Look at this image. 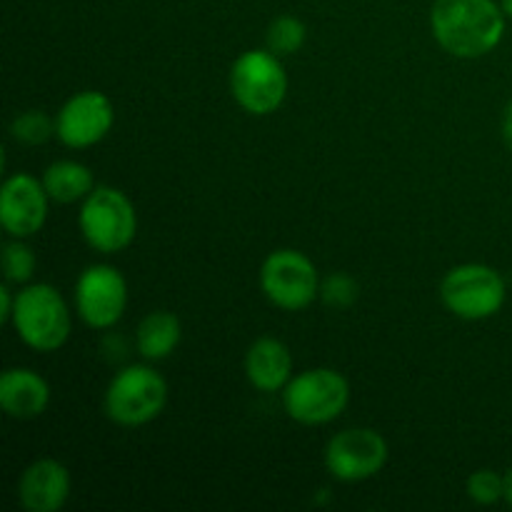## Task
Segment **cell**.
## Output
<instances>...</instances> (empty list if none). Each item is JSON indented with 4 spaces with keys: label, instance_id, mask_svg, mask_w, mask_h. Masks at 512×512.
<instances>
[{
    "label": "cell",
    "instance_id": "21",
    "mask_svg": "<svg viewBox=\"0 0 512 512\" xmlns=\"http://www.w3.org/2000/svg\"><path fill=\"white\" fill-rule=\"evenodd\" d=\"M468 495L475 505L483 508L500 503L505 500V475H498L490 468L475 470L468 478Z\"/></svg>",
    "mask_w": 512,
    "mask_h": 512
},
{
    "label": "cell",
    "instance_id": "2",
    "mask_svg": "<svg viewBox=\"0 0 512 512\" xmlns=\"http://www.w3.org/2000/svg\"><path fill=\"white\" fill-rule=\"evenodd\" d=\"M10 325L28 348L38 353H53L68 343L73 320L63 295L53 285L33 283L15 293Z\"/></svg>",
    "mask_w": 512,
    "mask_h": 512
},
{
    "label": "cell",
    "instance_id": "1",
    "mask_svg": "<svg viewBox=\"0 0 512 512\" xmlns=\"http://www.w3.org/2000/svg\"><path fill=\"white\" fill-rule=\"evenodd\" d=\"M505 10L495 0H435L430 28L445 53L455 58H483L505 35Z\"/></svg>",
    "mask_w": 512,
    "mask_h": 512
},
{
    "label": "cell",
    "instance_id": "20",
    "mask_svg": "<svg viewBox=\"0 0 512 512\" xmlns=\"http://www.w3.org/2000/svg\"><path fill=\"white\" fill-rule=\"evenodd\" d=\"M10 133L18 143L40 145L55 135V120L48 118L43 110H25L10 123Z\"/></svg>",
    "mask_w": 512,
    "mask_h": 512
},
{
    "label": "cell",
    "instance_id": "18",
    "mask_svg": "<svg viewBox=\"0 0 512 512\" xmlns=\"http://www.w3.org/2000/svg\"><path fill=\"white\" fill-rule=\"evenodd\" d=\"M305 38H308V28H305L303 20L295 18V15H278V18L270 23L268 35H265L268 50L278 55V58L280 55L298 53L305 45Z\"/></svg>",
    "mask_w": 512,
    "mask_h": 512
},
{
    "label": "cell",
    "instance_id": "23",
    "mask_svg": "<svg viewBox=\"0 0 512 512\" xmlns=\"http://www.w3.org/2000/svg\"><path fill=\"white\" fill-rule=\"evenodd\" d=\"M8 285L0 288V320H3V323H10V318H13V308H15V295Z\"/></svg>",
    "mask_w": 512,
    "mask_h": 512
},
{
    "label": "cell",
    "instance_id": "15",
    "mask_svg": "<svg viewBox=\"0 0 512 512\" xmlns=\"http://www.w3.org/2000/svg\"><path fill=\"white\" fill-rule=\"evenodd\" d=\"M245 375L260 393H278L293 378V355L278 338H258L245 355Z\"/></svg>",
    "mask_w": 512,
    "mask_h": 512
},
{
    "label": "cell",
    "instance_id": "11",
    "mask_svg": "<svg viewBox=\"0 0 512 512\" xmlns=\"http://www.w3.org/2000/svg\"><path fill=\"white\" fill-rule=\"evenodd\" d=\"M115 120L113 103L98 90L75 93L55 115V138L68 148H90L110 133Z\"/></svg>",
    "mask_w": 512,
    "mask_h": 512
},
{
    "label": "cell",
    "instance_id": "8",
    "mask_svg": "<svg viewBox=\"0 0 512 512\" xmlns=\"http://www.w3.org/2000/svg\"><path fill=\"white\" fill-rule=\"evenodd\" d=\"M260 288L275 308L298 313L320 295V275L313 260L300 250H273L260 268Z\"/></svg>",
    "mask_w": 512,
    "mask_h": 512
},
{
    "label": "cell",
    "instance_id": "10",
    "mask_svg": "<svg viewBox=\"0 0 512 512\" xmlns=\"http://www.w3.org/2000/svg\"><path fill=\"white\" fill-rule=\"evenodd\" d=\"M128 305V283L113 265H90L75 283V308L85 325L95 330L113 328Z\"/></svg>",
    "mask_w": 512,
    "mask_h": 512
},
{
    "label": "cell",
    "instance_id": "7",
    "mask_svg": "<svg viewBox=\"0 0 512 512\" xmlns=\"http://www.w3.org/2000/svg\"><path fill=\"white\" fill-rule=\"evenodd\" d=\"M505 295L503 275L483 263L458 265L440 283L445 308L463 320L493 318L505 305Z\"/></svg>",
    "mask_w": 512,
    "mask_h": 512
},
{
    "label": "cell",
    "instance_id": "25",
    "mask_svg": "<svg viewBox=\"0 0 512 512\" xmlns=\"http://www.w3.org/2000/svg\"><path fill=\"white\" fill-rule=\"evenodd\" d=\"M505 503L512 508V468L505 473Z\"/></svg>",
    "mask_w": 512,
    "mask_h": 512
},
{
    "label": "cell",
    "instance_id": "26",
    "mask_svg": "<svg viewBox=\"0 0 512 512\" xmlns=\"http://www.w3.org/2000/svg\"><path fill=\"white\" fill-rule=\"evenodd\" d=\"M500 5H503L505 15H508V18H512V0H500Z\"/></svg>",
    "mask_w": 512,
    "mask_h": 512
},
{
    "label": "cell",
    "instance_id": "5",
    "mask_svg": "<svg viewBox=\"0 0 512 512\" xmlns=\"http://www.w3.org/2000/svg\"><path fill=\"white\" fill-rule=\"evenodd\" d=\"M350 403V385L338 370L313 368L290 378L283 388L285 413L300 425H325L343 415Z\"/></svg>",
    "mask_w": 512,
    "mask_h": 512
},
{
    "label": "cell",
    "instance_id": "16",
    "mask_svg": "<svg viewBox=\"0 0 512 512\" xmlns=\"http://www.w3.org/2000/svg\"><path fill=\"white\" fill-rule=\"evenodd\" d=\"M183 338L178 315L168 310H153L138 325V350L145 360H165L175 353Z\"/></svg>",
    "mask_w": 512,
    "mask_h": 512
},
{
    "label": "cell",
    "instance_id": "17",
    "mask_svg": "<svg viewBox=\"0 0 512 512\" xmlns=\"http://www.w3.org/2000/svg\"><path fill=\"white\" fill-rule=\"evenodd\" d=\"M43 185L48 190L50 200L60 205L78 203L85 200L95 190L93 173L88 165L78 160H58L43 173Z\"/></svg>",
    "mask_w": 512,
    "mask_h": 512
},
{
    "label": "cell",
    "instance_id": "12",
    "mask_svg": "<svg viewBox=\"0 0 512 512\" xmlns=\"http://www.w3.org/2000/svg\"><path fill=\"white\" fill-rule=\"evenodd\" d=\"M48 190L28 173L10 175L0 190V225L10 238H30L48 220Z\"/></svg>",
    "mask_w": 512,
    "mask_h": 512
},
{
    "label": "cell",
    "instance_id": "24",
    "mask_svg": "<svg viewBox=\"0 0 512 512\" xmlns=\"http://www.w3.org/2000/svg\"><path fill=\"white\" fill-rule=\"evenodd\" d=\"M503 138H505V145L512 150V100L503 113Z\"/></svg>",
    "mask_w": 512,
    "mask_h": 512
},
{
    "label": "cell",
    "instance_id": "19",
    "mask_svg": "<svg viewBox=\"0 0 512 512\" xmlns=\"http://www.w3.org/2000/svg\"><path fill=\"white\" fill-rule=\"evenodd\" d=\"M38 260L35 253L23 243V238H13L5 243L3 248V273L5 283L10 285H25L35 275Z\"/></svg>",
    "mask_w": 512,
    "mask_h": 512
},
{
    "label": "cell",
    "instance_id": "6",
    "mask_svg": "<svg viewBox=\"0 0 512 512\" xmlns=\"http://www.w3.org/2000/svg\"><path fill=\"white\" fill-rule=\"evenodd\" d=\"M230 93L250 115H270L288 95V75L270 50H248L230 68Z\"/></svg>",
    "mask_w": 512,
    "mask_h": 512
},
{
    "label": "cell",
    "instance_id": "4",
    "mask_svg": "<svg viewBox=\"0 0 512 512\" xmlns=\"http://www.w3.org/2000/svg\"><path fill=\"white\" fill-rule=\"evenodd\" d=\"M80 233L98 253H120L138 233V215L133 203L118 188H95L80 208Z\"/></svg>",
    "mask_w": 512,
    "mask_h": 512
},
{
    "label": "cell",
    "instance_id": "22",
    "mask_svg": "<svg viewBox=\"0 0 512 512\" xmlns=\"http://www.w3.org/2000/svg\"><path fill=\"white\" fill-rule=\"evenodd\" d=\"M320 298L330 308H350L358 300V283L345 273H333L320 283Z\"/></svg>",
    "mask_w": 512,
    "mask_h": 512
},
{
    "label": "cell",
    "instance_id": "13",
    "mask_svg": "<svg viewBox=\"0 0 512 512\" xmlns=\"http://www.w3.org/2000/svg\"><path fill=\"white\" fill-rule=\"evenodd\" d=\"M18 498L28 512H58L70 498V473L53 458L35 460L18 483Z\"/></svg>",
    "mask_w": 512,
    "mask_h": 512
},
{
    "label": "cell",
    "instance_id": "9",
    "mask_svg": "<svg viewBox=\"0 0 512 512\" xmlns=\"http://www.w3.org/2000/svg\"><path fill=\"white\" fill-rule=\"evenodd\" d=\"M388 463V443L373 428H348L325 448L328 473L340 483H363L375 478Z\"/></svg>",
    "mask_w": 512,
    "mask_h": 512
},
{
    "label": "cell",
    "instance_id": "14",
    "mask_svg": "<svg viewBox=\"0 0 512 512\" xmlns=\"http://www.w3.org/2000/svg\"><path fill=\"white\" fill-rule=\"evenodd\" d=\"M50 385L35 370L10 368L0 375V408L8 418L33 420L48 410Z\"/></svg>",
    "mask_w": 512,
    "mask_h": 512
},
{
    "label": "cell",
    "instance_id": "3",
    "mask_svg": "<svg viewBox=\"0 0 512 512\" xmlns=\"http://www.w3.org/2000/svg\"><path fill=\"white\" fill-rule=\"evenodd\" d=\"M168 403V383L148 365H130L110 380L105 390V413L115 425L140 428L158 418Z\"/></svg>",
    "mask_w": 512,
    "mask_h": 512
}]
</instances>
